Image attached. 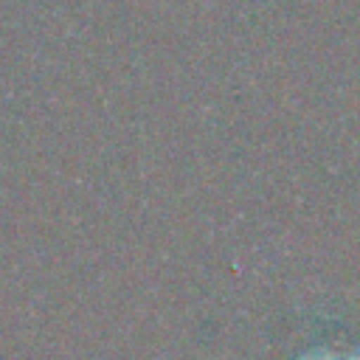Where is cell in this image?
Instances as JSON below:
<instances>
[{
    "instance_id": "cell-1",
    "label": "cell",
    "mask_w": 360,
    "mask_h": 360,
    "mask_svg": "<svg viewBox=\"0 0 360 360\" xmlns=\"http://www.w3.org/2000/svg\"><path fill=\"white\" fill-rule=\"evenodd\" d=\"M307 360H360V357H352V354H332V352H321V354H309Z\"/></svg>"
}]
</instances>
